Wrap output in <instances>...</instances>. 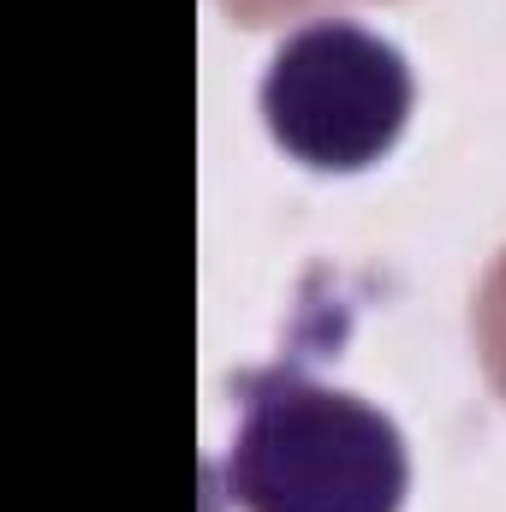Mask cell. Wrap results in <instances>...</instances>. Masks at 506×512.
<instances>
[{
	"mask_svg": "<svg viewBox=\"0 0 506 512\" xmlns=\"http://www.w3.org/2000/svg\"><path fill=\"white\" fill-rule=\"evenodd\" d=\"M239 429L215 489L239 512H399L411 453L399 423L352 387L316 382L304 364L233 376Z\"/></svg>",
	"mask_w": 506,
	"mask_h": 512,
	"instance_id": "obj_1",
	"label": "cell"
},
{
	"mask_svg": "<svg viewBox=\"0 0 506 512\" xmlns=\"http://www.w3.org/2000/svg\"><path fill=\"white\" fill-rule=\"evenodd\" d=\"M417 78L393 36L358 18H310L268 54L256 108L274 143L316 173L381 161L411 120Z\"/></svg>",
	"mask_w": 506,
	"mask_h": 512,
	"instance_id": "obj_2",
	"label": "cell"
}]
</instances>
